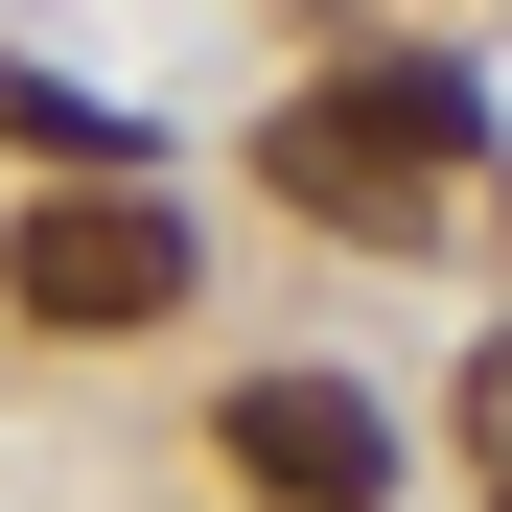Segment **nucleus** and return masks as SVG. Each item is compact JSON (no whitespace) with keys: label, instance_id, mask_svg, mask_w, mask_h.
Returning <instances> with one entry per match:
<instances>
[{"label":"nucleus","instance_id":"f257e3e1","mask_svg":"<svg viewBox=\"0 0 512 512\" xmlns=\"http://www.w3.org/2000/svg\"><path fill=\"white\" fill-rule=\"evenodd\" d=\"M466 163H489V94H466V70H326L303 117H256V187L326 210V233H443Z\"/></svg>","mask_w":512,"mask_h":512},{"label":"nucleus","instance_id":"f03ea898","mask_svg":"<svg viewBox=\"0 0 512 512\" xmlns=\"http://www.w3.org/2000/svg\"><path fill=\"white\" fill-rule=\"evenodd\" d=\"M0 303L70 326V350H117V326L187 303V210H140V163H117V187H47L24 233H0Z\"/></svg>","mask_w":512,"mask_h":512},{"label":"nucleus","instance_id":"7ed1b4c3","mask_svg":"<svg viewBox=\"0 0 512 512\" xmlns=\"http://www.w3.org/2000/svg\"><path fill=\"white\" fill-rule=\"evenodd\" d=\"M233 489H280V512H373V489H396V419H373L350 373H256V396H233Z\"/></svg>","mask_w":512,"mask_h":512},{"label":"nucleus","instance_id":"20e7f679","mask_svg":"<svg viewBox=\"0 0 512 512\" xmlns=\"http://www.w3.org/2000/svg\"><path fill=\"white\" fill-rule=\"evenodd\" d=\"M0 140H24L47 187H117V163H140V117H117V94H70V70H0Z\"/></svg>","mask_w":512,"mask_h":512},{"label":"nucleus","instance_id":"39448f33","mask_svg":"<svg viewBox=\"0 0 512 512\" xmlns=\"http://www.w3.org/2000/svg\"><path fill=\"white\" fill-rule=\"evenodd\" d=\"M466 466H489V512H512V350H466Z\"/></svg>","mask_w":512,"mask_h":512}]
</instances>
